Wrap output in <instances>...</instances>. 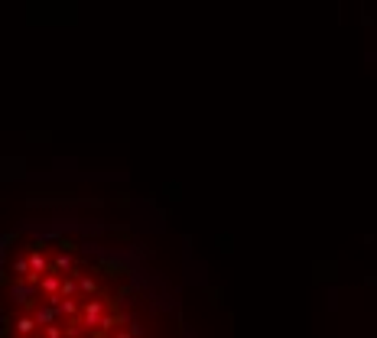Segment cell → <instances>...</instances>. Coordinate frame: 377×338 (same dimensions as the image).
<instances>
[{
    "instance_id": "1",
    "label": "cell",
    "mask_w": 377,
    "mask_h": 338,
    "mask_svg": "<svg viewBox=\"0 0 377 338\" xmlns=\"http://www.w3.org/2000/svg\"><path fill=\"white\" fill-rule=\"evenodd\" d=\"M0 338H195L163 267L127 228L75 212L0 231Z\"/></svg>"
}]
</instances>
